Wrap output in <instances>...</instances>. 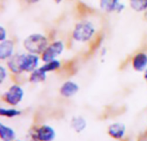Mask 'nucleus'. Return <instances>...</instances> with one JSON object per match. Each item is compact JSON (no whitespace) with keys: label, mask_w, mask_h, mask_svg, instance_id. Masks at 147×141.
Masks as SVG:
<instances>
[{"label":"nucleus","mask_w":147,"mask_h":141,"mask_svg":"<svg viewBox=\"0 0 147 141\" xmlns=\"http://www.w3.org/2000/svg\"><path fill=\"white\" fill-rule=\"evenodd\" d=\"M16 134L13 128L0 123V139L2 140L11 141L16 140Z\"/></svg>","instance_id":"13"},{"label":"nucleus","mask_w":147,"mask_h":141,"mask_svg":"<svg viewBox=\"0 0 147 141\" xmlns=\"http://www.w3.org/2000/svg\"><path fill=\"white\" fill-rule=\"evenodd\" d=\"M96 33L94 25L88 21H83L77 23L72 32V37L78 42L89 41Z\"/></svg>","instance_id":"2"},{"label":"nucleus","mask_w":147,"mask_h":141,"mask_svg":"<svg viewBox=\"0 0 147 141\" xmlns=\"http://www.w3.org/2000/svg\"><path fill=\"white\" fill-rule=\"evenodd\" d=\"M108 134L113 139L121 140L126 134V126L119 122L113 123L109 125V127L108 128Z\"/></svg>","instance_id":"11"},{"label":"nucleus","mask_w":147,"mask_h":141,"mask_svg":"<svg viewBox=\"0 0 147 141\" xmlns=\"http://www.w3.org/2000/svg\"><path fill=\"white\" fill-rule=\"evenodd\" d=\"M145 18L146 19V21H147V10H146V12L145 13Z\"/></svg>","instance_id":"25"},{"label":"nucleus","mask_w":147,"mask_h":141,"mask_svg":"<svg viewBox=\"0 0 147 141\" xmlns=\"http://www.w3.org/2000/svg\"><path fill=\"white\" fill-rule=\"evenodd\" d=\"M133 68L136 72H144L147 68V54L145 53H136L132 59Z\"/></svg>","instance_id":"9"},{"label":"nucleus","mask_w":147,"mask_h":141,"mask_svg":"<svg viewBox=\"0 0 147 141\" xmlns=\"http://www.w3.org/2000/svg\"><path fill=\"white\" fill-rule=\"evenodd\" d=\"M60 66H61L60 62H59L58 59H53V60L46 62V63H45L42 66H40V68L47 73V72H54V71L59 70V69L60 68Z\"/></svg>","instance_id":"17"},{"label":"nucleus","mask_w":147,"mask_h":141,"mask_svg":"<svg viewBox=\"0 0 147 141\" xmlns=\"http://www.w3.org/2000/svg\"><path fill=\"white\" fill-rule=\"evenodd\" d=\"M124 9H125V5H124L123 3H120L117 5V7H116L115 11H116V12H118V13H121V12H122V11L124 10Z\"/></svg>","instance_id":"21"},{"label":"nucleus","mask_w":147,"mask_h":141,"mask_svg":"<svg viewBox=\"0 0 147 141\" xmlns=\"http://www.w3.org/2000/svg\"><path fill=\"white\" fill-rule=\"evenodd\" d=\"M6 78H7V71L3 65H1L0 66V84H3V82L4 81Z\"/></svg>","instance_id":"19"},{"label":"nucleus","mask_w":147,"mask_h":141,"mask_svg":"<svg viewBox=\"0 0 147 141\" xmlns=\"http://www.w3.org/2000/svg\"><path fill=\"white\" fill-rule=\"evenodd\" d=\"M22 53L14 54L9 59H8L7 66L12 73L20 74L23 72L22 69Z\"/></svg>","instance_id":"7"},{"label":"nucleus","mask_w":147,"mask_h":141,"mask_svg":"<svg viewBox=\"0 0 147 141\" xmlns=\"http://www.w3.org/2000/svg\"><path fill=\"white\" fill-rule=\"evenodd\" d=\"M48 46L47 38L41 34H32L28 35L23 41L24 48L31 53L40 54Z\"/></svg>","instance_id":"1"},{"label":"nucleus","mask_w":147,"mask_h":141,"mask_svg":"<svg viewBox=\"0 0 147 141\" xmlns=\"http://www.w3.org/2000/svg\"><path fill=\"white\" fill-rule=\"evenodd\" d=\"M47 78V72L41 70L40 68H36L33 72H31L29 76V82L32 84H39L42 83Z\"/></svg>","instance_id":"14"},{"label":"nucleus","mask_w":147,"mask_h":141,"mask_svg":"<svg viewBox=\"0 0 147 141\" xmlns=\"http://www.w3.org/2000/svg\"><path fill=\"white\" fill-rule=\"evenodd\" d=\"M57 3H60L61 2H62V0H54Z\"/></svg>","instance_id":"24"},{"label":"nucleus","mask_w":147,"mask_h":141,"mask_svg":"<svg viewBox=\"0 0 147 141\" xmlns=\"http://www.w3.org/2000/svg\"><path fill=\"white\" fill-rule=\"evenodd\" d=\"M21 115V111L17 110L16 109H5V108H1L0 109V115L4 116L7 118H13L16 116H18Z\"/></svg>","instance_id":"18"},{"label":"nucleus","mask_w":147,"mask_h":141,"mask_svg":"<svg viewBox=\"0 0 147 141\" xmlns=\"http://www.w3.org/2000/svg\"><path fill=\"white\" fill-rule=\"evenodd\" d=\"M6 37H7L6 29L3 26H0V40L3 41V40H6Z\"/></svg>","instance_id":"20"},{"label":"nucleus","mask_w":147,"mask_h":141,"mask_svg":"<svg viewBox=\"0 0 147 141\" xmlns=\"http://www.w3.org/2000/svg\"><path fill=\"white\" fill-rule=\"evenodd\" d=\"M71 127L76 133H82L87 127L85 119L80 115H75L71 120Z\"/></svg>","instance_id":"12"},{"label":"nucleus","mask_w":147,"mask_h":141,"mask_svg":"<svg viewBox=\"0 0 147 141\" xmlns=\"http://www.w3.org/2000/svg\"><path fill=\"white\" fill-rule=\"evenodd\" d=\"M144 78H145V79L147 81V68L145 70V73H144Z\"/></svg>","instance_id":"23"},{"label":"nucleus","mask_w":147,"mask_h":141,"mask_svg":"<svg viewBox=\"0 0 147 141\" xmlns=\"http://www.w3.org/2000/svg\"><path fill=\"white\" fill-rule=\"evenodd\" d=\"M131 8L137 12L147 10V0H129Z\"/></svg>","instance_id":"16"},{"label":"nucleus","mask_w":147,"mask_h":141,"mask_svg":"<svg viewBox=\"0 0 147 141\" xmlns=\"http://www.w3.org/2000/svg\"><path fill=\"white\" fill-rule=\"evenodd\" d=\"M15 44L11 40H4L1 41L0 44V59H9L14 53Z\"/></svg>","instance_id":"10"},{"label":"nucleus","mask_w":147,"mask_h":141,"mask_svg":"<svg viewBox=\"0 0 147 141\" xmlns=\"http://www.w3.org/2000/svg\"><path fill=\"white\" fill-rule=\"evenodd\" d=\"M119 3L120 0H100V7L102 10L108 13L115 11Z\"/></svg>","instance_id":"15"},{"label":"nucleus","mask_w":147,"mask_h":141,"mask_svg":"<svg viewBox=\"0 0 147 141\" xmlns=\"http://www.w3.org/2000/svg\"><path fill=\"white\" fill-rule=\"evenodd\" d=\"M31 137L34 140L51 141L56 137L55 130L49 125H42L34 129V132L30 134Z\"/></svg>","instance_id":"5"},{"label":"nucleus","mask_w":147,"mask_h":141,"mask_svg":"<svg viewBox=\"0 0 147 141\" xmlns=\"http://www.w3.org/2000/svg\"><path fill=\"white\" fill-rule=\"evenodd\" d=\"M65 46L64 43L60 40H56L49 44L44 52L41 53V60L46 63L53 59H56L58 56H59L64 51Z\"/></svg>","instance_id":"3"},{"label":"nucleus","mask_w":147,"mask_h":141,"mask_svg":"<svg viewBox=\"0 0 147 141\" xmlns=\"http://www.w3.org/2000/svg\"><path fill=\"white\" fill-rule=\"evenodd\" d=\"M78 90H79V86L77 83L73 81H66L61 85L59 89V93L64 97L69 98L75 96L78 92Z\"/></svg>","instance_id":"8"},{"label":"nucleus","mask_w":147,"mask_h":141,"mask_svg":"<svg viewBox=\"0 0 147 141\" xmlns=\"http://www.w3.org/2000/svg\"><path fill=\"white\" fill-rule=\"evenodd\" d=\"M40 0H26V2H28V3H38Z\"/></svg>","instance_id":"22"},{"label":"nucleus","mask_w":147,"mask_h":141,"mask_svg":"<svg viewBox=\"0 0 147 141\" xmlns=\"http://www.w3.org/2000/svg\"><path fill=\"white\" fill-rule=\"evenodd\" d=\"M40 59L35 53H22V72H31L35 70L39 65Z\"/></svg>","instance_id":"6"},{"label":"nucleus","mask_w":147,"mask_h":141,"mask_svg":"<svg viewBox=\"0 0 147 141\" xmlns=\"http://www.w3.org/2000/svg\"><path fill=\"white\" fill-rule=\"evenodd\" d=\"M23 96V89L18 84H13L4 93V95L3 96V99L8 104L11 106H16L22 102Z\"/></svg>","instance_id":"4"}]
</instances>
